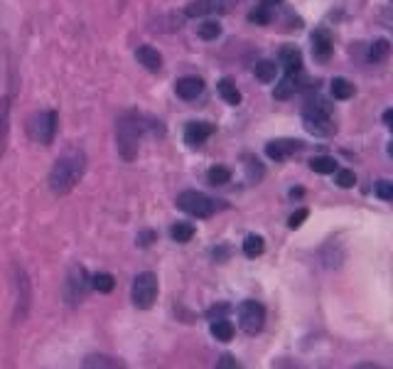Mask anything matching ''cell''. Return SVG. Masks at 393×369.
I'll return each instance as SVG.
<instances>
[{
  "instance_id": "6da1fadb",
  "label": "cell",
  "mask_w": 393,
  "mask_h": 369,
  "mask_svg": "<svg viewBox=\"0 0 393 369\" xmlns=\"http://www.w3.org/2000/svg\"><path fill=\"white\" fill-rule=\"evenodd\" d=\"M84 173H87V153L79 148L64 150V153L54 160V165H52V170H50V178H47L52 195H57V197L69 195L79 184V180L84 178Z\"/></svg>"
},
{
  "instance_id": "7a4b0ae2",
  "label": "cell",
  "mask_w": 393,
  "mask_h": 369,
  "mask_svg": "<svg viewBox=\"0 0 393 369\" xmlns=\"http://www.w3.org/2000/svg\"><path fill=\"white\" fill-rule=\"evenodd\" d=\"M150 129V123H145L143 116L138 113H123L118 116L116 121V145H118V153H121L123 160H135L138 155V145L143 133Z\"/></svg>"
},
{
  "instance_id": "3957f363",
  "label": "cell",
  "mask_w": 393,
  "mask_h": 369,
  "mask_svg": "<svg viewBox=\"0 0 393 369\" xmlns=\"http://www.w3.org/2000/svg\"><path fill=\"white\" fill-rule=\"evenodd\" d=\"M302 126H305L307 133L317 136V138H325V136H332L337 131V123L332 118V106L325 101V99H312L307 101L305 111H302Z\"/></svg>"
},
{
  "instance_id": "277c9868",
  "label": "cell",
  "mask_w": 393,
  "mask_h": 369,
  "mask_svg": "<svg viewBox=\"0 0 393 369\" xmlns=\"http://www.w3.org/2000/svg\"><path fill=\"white\" fill-rule=\"evenodd\" d=\"M158 276L153 271H143L133 278V286H131V301L138 310H150L158 301Z\"/></svg>"
},
{
  "instance_id": "5b68a950",
  "label": "cell",
  "mask_w": 393,
  "mask_h": 369,
  "mask_svg": "<svg viewBox=\"0 0 393 369\" xmlns=\"http://www.w3.org/2000/svg\"><path fill=\"white\" fill-rule=\"evenodd\" d=\"M57 123H59V113L57 111H40L32 113L30 121H27V133L35 143L52 145L57 136Z\"/></svg>"
},
{
  "instance_id": "8992f818",
  "label": "cell",
  "mask_w": 393,
  "mask_h": 369,
  "mask_svg": "<svg viewBox=\"0 0 393 369\" xmlns=\"http://www.w3.org/2000/svg\"><path fill=\"white\" fill-rule=\"evenodd\" d=\"M13 286H15V323H22L32 305V283L20 263H13Z\"/></svg>"
},
{
  "instance_id": "52a82bcc",
  "label": "cell",
  "mask_w": 393,
  "mask_h": 369,
  "mask_svg": "<svg viewBox=\"0 0 393 369\" xmlns=\"http://www.w3.org/2000/svg\"><path fill=\"white\" fill-rule=\"evenodd\" d=\"M177 207L182 212H187L189 217H197V219H207L216 212V202L212 197H207L205 192L197 190H184L177 195Z\"/></svg>"
},
{
  "instance_id": "ba28073f",
  "label": "cell",
  "mask_w": 393,
  "mask_h": 369,
  "mask_svg": "<svg viewBox=\"0 0 393 369\" xmlns=\"http://www.w3.org/2000/svg\"><path fill=\"white\" fill-rule=\"evenodd\" d=\"M91 288V278H89L87 268L74 263L67 273V281H64V298H67L69 305H77V303L84 301V296Z\"/></svg>"
},
{
  "instance_id": "9c48e42d",
  "label": "cell",
  "mask_w": 393,
  "mask_h": 369,
  "mask_svg": "<svg viewBox=\"0 0 393 369\" xmlns=\"http://www.w3.org/2000/svg\"><path fill=\"white\" fill-rule=\"evenodd\" d=\"M239 325L246 335H258L266 325V308L258 301H244L239 305Z\"/></svg>"
},
{
  "instance_id": "30bf717a",
  "label": "cell",
  "mask_w": 393,
  "mask_h": 369,
  "mask_svg": "<svg viewBox=\"0 0 393 369\" xmlns=\"http://www.w3.org/2000/svg\"><path fill=\"white\" fill-rule=\"evenodd\" d=\"M234 3L236 0H189L187 8H184V15L200 17L207 13H229Z\"/></svg>"
},
{
  "instance_id": "8fae6325",
  "label": "cell",
  "mask_w": 393,
  "mask_h": 369,
  "mask_svg": "<svg viewBox=\"0 0 393 369\" xmlns=\"http://www.w3.org/2000/svg\"><path fill=\"white\" fill-rule=\"evenodd\" d=\"M310 45H312V57H315L317 62H327L329 57H332L334 42H332V35H329V30H325V27H317V30L312 32V35H310Z\"/></svg>"
},
{
  "instance_id": "7c38bea8",
  "label": "cell",
  "mask_w": 393,
  "mask_h": 369,
  "mask_svg": "<svg viewBox=\"0 0 393 369\" xmlns=\"http://www.w3.org/2000/svg\"><path fill=\"white\" fill-rule=\"evenodd\" d=\"M302 140H290V138H281V140H271V143L266 145V155L271 160H276V163H283V160H288L290 155H295L297 150H302Z\"/></svg>"
},
{
  "instance_id": "4fadbf2b",
  "label": "cell",
  "mask_w": 393,
  "mask_h": 369,
  "mask_svg": "<svg viewBox=\"0 0 393 369\" xmlns=\"http://www.w3.org/2000/svg\"><path fill=\"white\" fill-rule=\"evenodd\" d=\"M214 133V126L207 121H189L187 129H184V143L189 148H200L209 136Z\"/></svg>"
},
{
  "instance_id": "5bb4252c",
  "label": "cell",
  "mask_w": 393,
  "mask_h": 369,
  "mask_svg": "<svg viewBox=\"0 0 393 369\" xmlns=\"http://www.w3.org/2000/svg\"><path fill=\"white\" fill-rule=\"evenodd\" d=\"M175 92H177V96L184 99V101H192V99L202 96V92H205V82H202L200 77H182V79H177V84H175Z\"/></svg>"
},
{
  "instance_id": "9a60e30c",
  "label": "cell",
  "mask_w": 393,
  "mask_h": 369,
  "mask_svg": "<svg viewBox=\"0 0 393 369\" xmlns=\"http://www.w3.org/2000/svg\"><path fill=\"white\" fill-rule=\"evenodd\" d=\"M135 59H138L148 72H160V69H163V55L150 45L138 47V50H135Z\"/></svg>"
},
{
  "instance_id": "2e32d148",
  "label": "cell",
  "mask_w": 393,
  "mask_h": 369,
  "mask_svg": "<svg viewBox=\"0 0 393 369\" xmlns=\"http://www.w3.org/2000/svg\"><path fill=\"white\" fill-rule=\"evenodd\" d=\"M8 136H10V99H0V158L8 148Z\"/></svg>"
},
{
  "instance_id": "e0dca14e",
  "label": "cell",
  "mask_w": 393,
  "mask_h": 369,
  "mask_svg": "<svg viewBox=\"0 0 393 369\" xmlns=\"http://www.w3.org/2000/svg\"><path fill=\"white\" fill-rule=\"evenodd\" d=\"M281 64L286 74H300L302 72V52L297 47H283L281 50Z\"/></svg>"
},
{
  "instance_id": "ac0fdd59",
  "label": "cell",
  "mask_w": 393,
  "mask_h": 369,
  "mask_svg": "<svg viewBox=\"0 0 393 369\" xmlns=\"http://www.w3.org/2000/svg\"><path fill=\"white\" fill-rule=\"evenodd\" d=\"M216 89H219V96L224 99V101L229 103V106H239V103H241V92L236 89L234 79L224 77L219 84H216Z\"/></svg>"
},
{
  "instance_id": "d6986e66",
  "label": "cell",
  "mask_w": 393,
  "mask_h": 369,
  "mask_svg": "<svg viewBox=\"0 0 393 369\" xmlns=\"http://www.w3.org/2000/svg\"><path fill=\"white\" fill-rule=\"evenodd\" d=\"M212 338L219 340V342H231L234 338V325H231L229 318H216L212 320Z\"/></svg>"
},
{
  "instance_id": "ffe728a7",
  "label": "cell",
  "mask_w": 393,
  "mask_h": 369,
  "mask_svg": "<svg viewBox=\"0 0 393 369\" xmlns=\"http://www.w3.org/2000/svg\"><path fill=\"white\" fill-rule=\"evenodd\" d=\"M253 74H255V79H258V82L271 84V82H276L278 64H276V62H271V59H260L258 64L253 67Z\"/></svg>"
},
{
  "instance_id": "44dd1931",
  "label": "cell",
  "mask_w": 393,
  "mask_h": 369,
  "mask_svg": "<svg viewBox=\"0 0 393 369\" xmlns=\"http://www.w3.org/2000/svg\"><path fill=\"white\" fill-rule=\"evenodd\" d=\"M329 89H332V96L339 99V101H344V99H352L354 94H357L354 84L349 82V79H344V77H334L332 84H329Z\"/></svg>"
},
{
  "instance_id": "7402d4cb",
  "label": "cell",
  "mask_w": 393,
  "mask_h": 369,
  "mask_svg": "<svg viewBox=\"0 0 393 369\" xmlns=\"http://www.w3.org/2000/svg\"><path fill=\"white\" fill-rule=\"evenodd\" d=\"M337 160L329 158V155H317V158L310 160V170L312 173H320V175H332L337 170Z\"/></svg>"
},
{
  "instance_id": "603a6c76",
  "label": "cell",
  "mask_w": 393,
  "mask_h": 369,
  "mask_svg": "<svg viewBox=\"0 0 393 369\" xmlns=\"http://www.w3.org/2000/svg\"><path fill=\"white\" fill-rule=\"evenodd\" d=\"M297 74H286V79H283L281 84H276V92H273V96L276 99H290L292 94L300 89V84H297Z\"/></svg>"
},
{
  "instance_id": "cb8c5ba5",
  "label": "cell",
  "mask_w": 393,
  "mask_h": 369,
  "mask_svg": "<svg viewBox=\"0 0 393 369\" xmlns=\"http://www.w3.org/2000/svg\"><path fill=\"white\" fill-rule=\"evenodd\" d=\"M266 252V241H263V236H258V234H249L244 239V254L249 259H255V256H260V254Z\"/></svg>"
},
{
  "instance_id": "d4e9b609",
  "label": "cell",
  "mask_w": 393,
  "mask_h": 369,
  "mask_svg": "<svg viewBox=\"0 0 393 369\" xmlns=\"http://www.w3.org/2000/svg\"><path fill=\"white\" fill-rule=\"evenodd\" d=\"M170 236H172V241H177V244H187V241L194 239V226L187 224V222H177V224H172V229H170Z\"/></svg>"
},
{
  "instance_id": "484cf974",
  "label": "cell",
  "mask_w": 393,
  "mask_h": 369,
  "mask_svg": "<svg viewBox=\"0 0 393 369\" xmlns=\"http://www.w3.org/2000/svg\"><path fill=\"white\" fill-rule=\"evenodd\" d=\"M388 52H391V45H388V40H376L371 47H369V62H371V64H378V62L386 59Z\"/></svg>"
},
{
  "instance_id": "4316f807",
  "label": "cell",
  "mask_w": 393,
  "mask_h": 369,
  "mask_svg": "<svg viewBox=\"0 0 393 369\" xmlns=\"http://www.w3.org/2000/svg\"><path fill=\"white\" fill-rule=\"evenodd\" d=\"M207 180H209L212 184H226V182H231V170L229 168H224V165H214V168H209L207 170Z\"/></svg>"
},
{
  "instance_id": "83f0119b",
  "label": "cell",
  "mask_w": 393,
  "mask_h": 369,
  "mask_svg": "<svg viewBox=\"0 0 393 369\" xmlns=\"http://www.w3.org/2000/svg\"><path fill=\"white\" fill-rule=\"evenodd\" d=\"M84 367H126L121 359L106 357V354H91V357L84 359Z\"/></svg>"
},
{
  "instance_id": "f1b7e54d",
  "label": "cell",
  "mask_w": 393,
  "mask_h": 369,
  "mask_svg": "<svg viewBox=\"0 0 393 369\" xmlns=\"http://www.w3.org/2000/svg\"><path fill=\"white\" fill-rule=\"evenodd\" d=\"M113 286H116V278H113L111 273H96V276L91 278V288L98 293H111Z\"/></svg>"
},
{
  "instance_id": "f546056e",
  "label": "cell",
  "mask_w": 393,
  "mask_h": 369,
  "mask_svg": "<svg viewBox=\"0 0 393 369\" xmlns=\"http://www.w3.org/2000/svg\"><path fill=\"white\" fill-rule=\"evenodd\" d=\"M197 35H200L202 40H216V37L221 35V25L214 20H205L200 27H197Z\"/></svg>"
},
{
  "instance_id": "4dcf8cb0",
  "label": "cell",
  "mask_w": 393,
  "mask_h": 369,
  "mask_svg": "<svg viewBox=\"0 0 393 369\" xmlns=\"http://www.w3.org/2000/svg\"><path fill=\"white\" fill-rule=\"evenodd\" d=\"M271 8L268 6H258L255 10L249 13V22H255V25H268L271 22Z\"/></svg>"
},
{
  "instance_id": "1f68e13d",
  "label": "cell",
  "mask_w": 393,
  "mask_h": 369,
  "mask_svg": "<svg viewBox=\"0 0 393 369\" xmlns=\"http://www.w3.org/2000/svg\"><path fill=\"white\" fill-rule=\"evenodd\" d=\"M337 173V184L339 187H344V190H349V187H354L357 184V175L352 173V170H334Z\"/></svg>"
},
{
  "instance_id": "d6a6232c",
  "label": "cell",
  "mask_w": 393,
  "mask_h": 369,
  "mask_svg": "<svg viewBox=\"0 0 393 369\" xmlns=\"http://www.w3.org/2000/svg\"><path fill=\"white\" fill-rule=\"evenodd\" d=\"M376 197L381 202H391L393 200V182H388V180H381V182L376 184Z\"/></svg>"
},
{
  "instance_id": "836d02e7",
  "label": "cell",
  "mask_w": 393,
  "mask_h": 369,
  "mask_svg": "<svg viewBox=\"0 0 393 369\" xmlns=\"http://www.w3.org/2000/svg\"><path fill=\"white\" fill-rule=\"evenodd\" d=\"M307 217H310V212H307L305 207H302V210H297L295 215H290V219H288V226H290V229H300L302 222H305Z\"/></svg>"
},
{
  "instance_id": "e575fe53",
  "label": "cell",
  "mask_w": 393,
  "mask_h": 369,
  "mask_svg": "<svg viewBox=\"0 0 393 369\" xmlns=\"http://www.w3.org/2000/svg\"><path fill=\"white\" fill-rule=\"evenodd\" d=\"M246 168H249V180H251V182H253V180H260V178H263V168H260V165H258V160L249 158Z\"/></svg>"
},
{
  "instance_id": "d590c367",
  "label": "cell",
  "mask_w": 393,
  "mask_h": 369,
  "mask_svg": "<svg viewBox=\"0 0 393 369\" xmlns=\"http://www.w3.org/2000/svg\"><path fill=\"white\" fill-rule=\"evenodd\" d=\"M155 239H158V234H155L153 229H145V231H140L138 239H135V241H138V246H143V249H145V246H150Z\"/></svg>"
},
{
  "instance_id": "8d00e7d4",
  "label": "cell",
  "mask_w": 393,
  "mask_h": 369,
  "mask_svg": "<svg viewBox=\"0 0 393 369\" xmlns=\"http://www.w3.org/2000/svg\"><path fill=\"white\" fill-rule=\"evenodd\" d=\"M226 313H229V305H219V308H212L209 313H207V318H209V320L226 318Z\"/></svg>"
},
{
  "instance_id": "74e56055",
  "label": "cell",
  "mask_w": 393,
  "mask_h": 369,
  "mask_svg": "<svg viewBox=\"0 0 393 369\" xmlns=\"http://www.w3.org/2000/svg\"><path fill=\"white\" fill-rule=\"evenodd\" d=\"M216 367H239V362H236V359L231 357V354H224V357H221L219 362H216Z\"/></svg>"
},
{
  "instance_id": "f35d334b",
  "label": "cell",
  "mask_w": 393,
  "mask_h": 369,
  "mask_svg": "<svg viewBox=\"0 0 393 369\" xmlns=\"http://www.w3.org/2000/svg\"><path fill=\"white\" fill-rule=\"evenodd\" d=\"M393 111H391V108H388V111H383V126H386V129H391V126H393Z\"/></svg>"
},
{
  "instance_id": "ab89813d",
  "label": "cell",
  "mask_w": 393,
  "mask_h": 369,
  "mask_svg": "<svg viewBox=\"0 0 393 369\" xmlns=\"http://www.w3.org/2000/svg\"><path fill=\"white\" fill-rule=\"evenodd\" d=\"M278 3H283V0H260V6H268V8L278 6Z\"/></svg>"
},
{
  "instance_id": "60d3db41",
  "label": "cell",
  "mask_w": 393,
  "mask_h": 369,
  "mask_svg": "<svg viewBox=\"0 0 393 369\" xmlns=\"http://www.w3.org/2000/svg\"><path fill=\"white\" fill-rule=\"evenodd\" d=\"M290 197H302V190H290Z\"/></svg>"
}]
</instances>
